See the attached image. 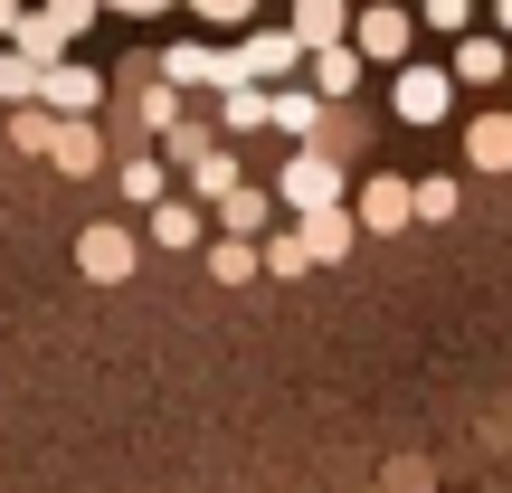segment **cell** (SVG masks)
Returning <instances> with one entry per match:
<instances>
[{"instance_id":"cell-3","label":"cell","mask_w":512,"mask_h":493,"mask_svg":"<svg viewBox=\"0 0 512 493\" xmlns=\"http://www.w3.org/2000/svg\"><path fill=\"white\" fill-rule=\"evenodd\" d=\"M275 200H285L294 219H313V209H342V162H332V152H294V162L275 171Z\"/></svg>"},{"instance_id":"cell-7","label":"cell","mask_w":512,"mask_h":493,"mask_svg":"<svg viewBox=\"0 0 512 493\" xmlns=\"http://www.w3.org/2000/svg\"><path fill=\"white\" fill-rule=\"evenodd\" d=\"M95 105H105V76H95L86 57H67V67L48 76V114H67V124H95Z\"/></svg>"},{"instance_id":"cell-14","label":"cell","mask_w":512,"mask_h":493,"mask_svg":"<svg viewBox=\"0 0 512 493\" xmlns=\"http://www.w3.org/2000/svg\"><path fill=\"white\" fill-rule=\"evenodd\" d=\"M143 238L171 247V256H190V247H200V200H162V209L143 219Z\"/></svg>"},{"instance_id":"cell-5","label":"cell","mask_w":512,"mask_h":493,"mask_svg":"<svg viewBox=\"0 0 512 493\" xmlns=\"http://www.w3.org/2000/svg\"><path fill=\"white\" fill-rule=\"evenodd\" d=\"M95 29V0H48V10H29V29H19V48L38 57V67H67V38Z\"/></svg>"},{"instance_id":"cell-4","label":"cell","mask_w":512,"mask_h":493,"mask_svg":"<svg viewBox=\"0 0 512 493\" xmlns=\"http://www.w3.org/2000/svg\"><path fill=\"white\" fill-rule=\"evenodd\" d=\"M133 266H143V238H133V228H114V219L76 228V275H86V285H124Z\"/></svg>"},{"instance_id":"cell-17","label":"cell","mask_w":512,"mask_h":493,"mask_svg":"<svg viewBox=\"0 0 512 493\" xmlns=\"http://www.w3.org/2000/svg\"><path fill=\"white\" fill-rule=\"evenodd\" d=\"M275 209H285L275 190H238V200L219 209V228H228V238H247V247H256V238H266V219H275Z\"/></svg>"},{"instance_id":"cell-12","label":"cell","mask_w":512,"mask_h":493,"mask_svg":"<svg viewBox=\"0 0 512 493\" xmlns=\"http://www.w3.org/2000/svg\"><path fill=\"white\" fill-rule=\"evenodd\" d=\"M57 171H67V181H86L95 162H105V124H67V114H57V152H48Z\"/></svg>"},{"instance_id":"cell-22","label":"cell","mask_w":512,"mask_h":493,"mask_svg":"<svg viewBox=\"0 0 512 493\" xmlns=\"http://www.w3.org/2000/svg\"><path fill=\"white\" fill-rule=\"evenodd\" d=\"M10 143L29 152V162H38V152H57V114H48V105H29V114H10Z\"/></svg>"},{"instance_id":"cell-1","label":"cell","mask_w":512,"mask_h":493,"mask_svg":"<svg viewBox=\"0 0 512 493\" xmlns=\"http://www.w3.org/2000/svg\"><path fill=\"white\" fill-rule=\"evenodd\" d=\"M408 38H418V10H399V0H380V10H361L351 19V48H361V67H418V48H408Z\"/></svg>"},{"instance_id":"cell-19","label":"cell","mask_w":512,"mask_h":493,"mask_svg":"<svg viewBox=\"0 0 512 493\" xmlns=\"http://www.w3.org/2000/svg\"><path fill=\"white\" fill-rule=\"evenodd\" d=\"M114 181H124V200H133V209H143V219H152V209H162V200H171V171H162V162H143V152H133V162H124V171H114Z\"/></svg>"},{"instance_id":"cell-23","label":"cell","mask_w":512,"mask_h":493,"mask_svg":"<svg viewBox=\"0 0 512 493\" xmlns=\"http://www.w3.org/2000/svg\"><path fill=\"white\" fill-rule=\"evenodd\" d=\"M456 209H465V190L446 181V171H427V181H418V219L437 228V219H456Z\"/></svg>"},{"instance_id":"cell-16","label":"cell","mask_w":512,"mask_h":493,"mask_svg":"<svg viewBox=\"0 0 512 493\" xmlns=\"http://www.w3.org/2000/svg\"><path fill=\"white\" fill-rule=\"evenodd\" d=\"M133 124H152V133H181V124H190V95H171L162 76H143V95H133Z\"/></svg>"},{"instance_id":"cell-13","label":"cell","mask_w":512,"mask_h":493,"mask_svg":"<svg viewBox=\"0 0 512 493\" xmlns=\"http://www.w3.org/2000/svg\"><path fill=\"white\" fill-rule=\"evenodd\" d=\"M285 29H294V38H304V48H313V57H323V48H351V19H342V0H304V10H294V19H285Z\"/></svg>"},{"instance_id":"cell-15","label":"cell","mask_w":512,"mask_h":493,"mask_svg":"<svg viewBox=\"0 0 512 493\" xmlns=\"http://www.w3.org/2000/svg\"><path fill=\"white\" fill-rule=\"evenodd\" d=\"M351 86H361V48H323V57H313V95H323L332 114L351 105Z\"/></svg>"},{"instance_id":"cell-27","label":"cell","mask_w":512,"mask_h":493,"mask_svg":"<svg viewBox=\"0 0 512 493\" xmlns=\"http://www.w3.org/2000/svg\"><path fill=\"white\" fill-rule=\"evenodd\" d=\"M494 29H503V38H512V0H503V10H494Z\"/></svg>"},{"instance_id":"cell-10","label":"cell","mask_w":512,"mask_h":493,"mask_svg":"<svg viewBox=\"0 0 512 493\" xmlns=\"http://www.w3.org/2000/svg\"><path fill=\"white\" fill-rule=\"evenodd\" d=\"M465 162H475V171H494V181L512 171V114H503V105L465 124Z\"/></svg>"},{"instance_id":"cell-26","label":"cell","mask_w":512,"mask_h":493,"mask_svg":"<svg viewBox=\"0 0 512 493\" xmlns=\"http://www.w3.org/2000/svg\"><path fill=\"white\" fill-rule=\"evenodd\" d=\"M19 29H29V10H10V0H0V38H10V48H19Z\"/></svg>"},{"instance_id":"cell-11","label":"cell","mask_w":512,"mask_h":493,"mask_svg":"<svg viewBox=\"0 0 512 493\" xmlns=\"http://www.w3.org/2000/svg\"><path fill=\"white\" fill-rule=\"evenodd\" d=\"M446 76H456V86H512V48H494V38H465V48L446 57Z\"/></svg>"},{"instance_id":"cell-21","label":"cell","mask_w":512,"mask_h":493,"mask_svg":"<svg viewBox=\"0 0 512 493\" xmlns=\"http://www.w3.org/2000/svg\"><path fill=\"white\" fill-rule=\"evenodd\" d=\"M219 133H275V114H266V95L238 86V95H219Z\"/></svg>"},{"instance_id":"cell-24","label":"cell","mask_w":512,"mask_h":493,"mask_svg":"<svg viewBox=\"0 0 512 493\" xmlns=\"http://www.w3.org/2000/svg\"><path fill=\"white\" fill-rule=\"evenodd\" d=\"M266 275H313V247L294 238V228H275L266 238Z\"/></svg>"},{"instance_id":"cell-20","label":"cell","mask_w":512,"mask_h":493,"mask_svg":"<svg viewBox=\"0 0 512 493\" xmlns=\"http://www.w3.org/2000/svg\"><path fill=\"white\" fill-rule=\"evenodd\" d=\"M209 275H219V285H247V275H266V247H247V238H219V247H209Z\"/></svg>"},{"instance_id":"cell-9","label":"cell","mask_w":512,"mask_h":493,"mask_svg":"<svg viewBox=\"0 0 512 493\" xmlns=\"http://www.w3.org/2000/svg\"><path fill=\"white\" fill-rule=\"evenodd\" d=\"M48 76H57V67H38L29 48H0V105H10V114L48 105Z\"/></svg>"},{"instance_id":"cell-25","label":"cell","mask_w":512,"mask_h":493,"mask_svg":"<svg viewBox=\"0 0 512 493\" xmlns=\"http://www.w3.org/2000/svg\"><path fill=\"white\" fill-rule=\"evenodd\" d=\"M427 29H437V38H456V48H465V38H475V10H465V0H427Z\"/></svg>"},{"instance_id":"cell-18","label":"cell","mask_w":512,"mask_h":493,"mask_svg":"<svg viewBox=\"0 0 512 493\" xmlns=\"http://www.w3.org/2000/svg\"><path fill=\"white\" fill-rule=\"evenodd\" d=\"M238 190H247V181H238V152H228V143L209 152L200 171H190V200H219V209H228V200H238Z\"/></svg>"},{"instance_id":"cell-2","label":"cell","mask_w":512,"mask_h":493,"mask_svg":"<svg viewBox=\"0 0 512 493\" xmlns=\"http://www.w3.org/2000/svg\"><path fill=\"white\" fill-rule=\"evenodd\" d=\"M351 219H361L370 238H399V228H418V181H399V171H370V181L351 190Z\"/></svg>"},{"instance_id":"cell-6","label":"cell","mask_w":512,"mask_h":493,"mask_svg":"<svg viewBox=\"0 0 512 493\" xmlns=\"http://www.w3.org/2000/svg\"><path fill=\"white\" fill-rule=\"evenodd\" d=\"M446 105H456V76L446 67H408V76H389V114H399V124H446Z\"/></svg>"},{"instance_id":"cell-8","label":"cell","mask_w":512,"mask_h":493,"mask_svg":"<svg viewBox=\"0 0 512 493\" xmlns=\"http://www.w3.org/2000/svg\"><path fill=\"white\" fill-rule=\"evenodd\" d=\"M294 238L313 247V266H342V256L361 247V219H351V200H342V209H313V219H294Z\"/></svg>"}]
</instances>
